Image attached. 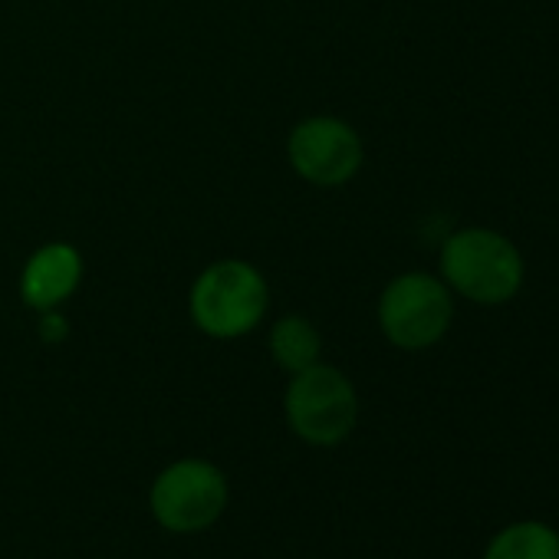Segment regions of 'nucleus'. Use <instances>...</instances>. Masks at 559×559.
<instances>
[{
	"label": "nucleus",
	"instance_id": "obj_2",
	"mask_svg": "<svg viewBox=\"0 0 559 559\" xmlns=\"http://www.w3.org/2000/svg\"><path fill=\"white\" fill-rule=\"evenodd\" d=\"M270 310V284L250 260L221 257L207 263L188 290V317L211 340L250 336Z\"/></svg>",
	"mask_w": 559,
	"mask_h": 559
},
{
	"label": "nucleus",
	"instance_id": "obj_1",
	"mask_svg": "<svg viewBox=\"0 0 559 559\" xmlns=\"http://www.w3.org/2000/svg\"><path fill=\"white\" fill-rule=\"evenodd\" d=\"M438 276L444 287L477 307H503L526 284V260L520 247L493 227H457L441 240Z\"/></svg>",
	"mask_w": 559,
	"mask_h": 559
},
{
	"label": "nucleus",
	"instance_id": "obj_5",
	"mask_svg": "<svg viewBox=\"0 0 559 559\" xmlns=\"http://www.w3.org/2000/svg\"><path fill=\"white\" fill-rule=\"evenodd\" d=\"M227 507V477L207 457L171 461L148 490V510L168 533H201Z\"/></svg>",
	"mask_w": 559,
	"mask_h": 559
},
{
	"label": "nucleus",
	"instance_id": "obj_10",
	"mask_svg": "<svg viewBox=\"0 0 559 559\" xmlns=\"http://www.w3.org/2000/svg\"><path fill=\"white\" fill-rule=\"evenodd\" d=\"M40 320H37V333H40V340L47 343V346H60V343H67V336H70V320L60 313V310H47V313H37Z\"/></svg>",
	"mask_w": 559,
	"mask_h": 559
},
{
	"label": "nucleus",
	"instance_id": "obj_7",
	"mask_svg": "<svg viewBox=\"0 0 559 559\" xmlns=\"http://www.w3.org/2000/svg\"><path fill=\"white\" fill-rule=\"evenodd\" d=\"M83 276H86V260L76 243H67V240L40 243L24 260V270L17 280L21 304L34 313L60 310L63 304L76 297V290L83 287Z\"/></svg>",
	"mask_w": 559,
	"mask_h": 559
},
{
	"label": "nucleus",
	"instance_id": "obj_6",
	"mask_svg": "<svg viewBox=\"0 0 559 559\" xmlns=\"http://www.w3.org/2000/svg\"><path fill=\"white\" fill-rule=\"evenodd\" d=\"M287 162L313 188H346L366 162V142L340 116H307L287 135Z\"/></svg>",
	"mask_w": 559,
	"mask_h": 559
},
{
	"label": "nucleus",
	"instance_id": "obj_9",
	"mask_svg": "<svg viewBox=\"0 0 559 559\" xmlns=\"http://www.w3.org/2000/svg\"><path fill=\"white\" fill-rule=\"evenodd\" d=\"M480 559H559V533L543 520H516L487 543Z\"/></svg>",
	"mask_w": 559,
	"mask_h": 559
},
{
	"label": "nucleus",
	"instance_id": "obj_4",
	"mask_svg": "<svg viewBox=\"0 0 559 559\" xmlns=\"http://www.w3.org/2000/svg\"><path fill=\"white\" fill-rule=\"evenodd\" d=\"M376 320L389 346L402 353H425L448 336L454 323V294L438 273L408 270L382 287Z\"/></svg>",
	"mask_w": 559,
	"mask_h": 559
},
{
	"label": "nucleus",
	"instance_id": "obj_3",
	"mask_svg": "<svg viewBox=\"0 0 559 559\" xmlns=\"http://www.w3.org/2000/svg\"><path fill=\"white\" fill-rule=\"evenodd\" d=\"M284 418L304 444L340 448L359 425V392L343 369L320 359L290 376L284 392Z\"/></svg>",
	"mask_w": 559,
	"mask_h": 559
},
{
	"label": "nucleus",
	"instance_id": "obj_8",
	"mask_svg": "<svg viewBox=\"0 0 559 559\" xmlns=\"http://www.w3.org/2000/svg\"><path fill=\"white\" fill-rule=\"evenodd\" d=\"M266 349H270V359L276 362V369H284L287 376H294V372H304L313 362H320L323 336L313 326V320H307L300 313H287V317H280L270 326Z\"/></svg>",
	"mask_w": 559,
	"mask_h": 559
}]
</instances>
